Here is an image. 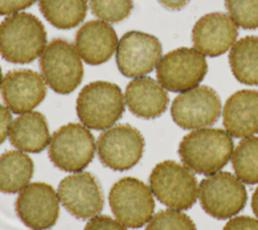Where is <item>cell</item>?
I'll list each match as a JSON object with an SVG mask.
<instances>
[{
  "label": "cell",
  "instance_id": "obj_1",
  "mask_svg": "<svg viewBox=\"0 0 258 230\" xmlns=\"http://www.w3.org/2000/svg\"><path fill=\"white\" fill-rule=\"evenodd\" d=\"M233 149V139L227 131L220 128H200L182 138L178 154L188 169L211 176L228 163Z\"/></svg>",
  "mask_w": 258,
  "mask_h": 230
},
{
  "label": "cell",
  "instance_id": "obj_2",
  "mask_svg": "<svg viewBox=\"0 0 258 230\" xmlns=\"http://www.w3.org/2000/svg\"><path fill=\"white\" fill-rule=\"evenodd\" d=\"M45 46V28L31 13H14L0 24V53L9 63L28 64L38 58Z\"/></svg>",
  "mask_w": 258,
  "mask_h": 230
},
{
  "label": "cell",
  "instance_id": "obj_3",
  "mask_svg": "<svg viewBox=\"0 0 258 230\" xmlns=\"http://www.w3.org/2000/svg\"><path fill=\"white\" fill-rule=\"evenodd\" d=\"M76 110L86 127L108 129L121 118L125 110L124 96L116 84L95 81L86 85L79 93Z\"/></svg>",
  "mask_w": 258,
  "mask_h": 230
},
{
  "label": "cell",
  "instance_id": "obj_4",
  "mask_svg": "<svg viewBox=\"0 0 258 230\" xmlns=\"http://www.w3.org/2000/svg\"><path fill=\"white\" fill-rule=\"evenodd\" d=\"M149 186L155 198L173 210H187L198 198L196 177L174 160L157 163L149 176Z\"/></svg>",
  "mask_w": 258,
  "mask_h": 230
},
{
  "label": "cell",
  "instance_id": "obj_5",
  "mask_svg": "<svg viewBox=\"0 0 258 230\" xmlns=\"http://www.w3.org/2000/svg\"><path fill=\"white\" fill-rule=\"evenodd\" d=\"M39 67L45 83L58 94H70L81 84L84 69L80 54L69 41L55 38L44 48Z\"/></svg>",
  "mask_w": 258,
  "mask_h": 230
},
{
  "label": "cell",
  "instance_id": "obj_6",
  "mask_svg": "<svg viewBox=\"0 0 258 230\" xmlns=\"http://www.w3.org/2000/svg\"><path fill=\"white\" fill-rule=\"evenodd\" d=\"M95 138L83 124L69 123L59 127L48 144L50 161L68 172L83 170L94 158Z\"/></svg>",
  "mask_w": 258,
  "mask_h": 230
},
{
  "label": "cell",
  "instance_id": "obj_7",
  "mask_svg": "<svg viewBox=\"0 0 258 230\" xmlns=\"http://www.w3.org/2000/svg\"><path fill=\"white\" fill-rule=\"evenodd\" d=\"M109 205L116 219L129 228H140L148 223L155 207L150 188L132 177L122 178L112 186Z\"/></svg>",
  "mask_w": 258,
  "mask_h": 230
},
{
  "label": "cell",
  "instance_id": "obj_8",
  "mask_svg": "<svg viewBox=\"0 0 258 230\" xmlns=\"http://www.w3.org/2000/svg\"><path fill=\"white\" fill-rule=\"evenodd\" d=\"M199 197L204 211L220 220L238 214L247 202L244 185L228 171H218L204 179L200 184Z\"/></svg>",
  "mask_w": 258,
  "mask_h": 230
},
{
  "label": "cell",
  "instance_id": "obj_9",
  "mask_svg": "<svg viewBox=\"0 0 258 230\" xmlns=\"http://www.w3.org/2000/svg\"><path fill=\"white\" fill-rule=\"evenodd\" d=\"M208 71L204 54L194 48L179 47L164 54L156 66L158 83L171 92L197 87Z\"/></svg>",
  "mask_w": 258,
  "mask_h": 230
},
{
  "label": "cell",
  "instance_id": "obj_10",
  "mask_svg": "<svg viewBox=\"0 0 258 230\" xmlns=\"http://www.w3.org/2000/svg\"><path fill=\"white\" fill-rule=\"evenodd\" d=\"M144 139L135 127L119 124L106 129L97 140L101 162L113 170H127L142 157Z\"/></svg>",
  "mask_w": 258,
  "mask_h": 230
},
{
  "label": "cell",
  "instance_id": "obj_11",
  "mask_svg": "<svg viewBox=\"0 0 258 230\" xmlns=\"http://www.w3.org/2000/svg\"><path fill=\"white\" fill-rule=\"evenodd\" d=\"M170 113L173 121L183 129H200L214 124L221 113V101L210 87L197 86L177 95Z\"/></svg>",
  "mask_w": 258,
  "mask_h": 230
},
{
  "label": "cell",
  "instance_id": "obj_12",
  "mask_svg": "<svg viewBox=\"0 0 258 230\" xmlns=\"http://www.w3.org/2000/svg\"><path fill=\"white\" fill-rule=\"evenodd\" d=\"M162 47L157 37L142 31H128L119 40L116 63L122 75L139 78L150 73L161 59Z\"/></svg>",
  "mask_w": 258,
  "mask_h": 230
},
{
  "label": "cell",
  "instance_id": "obj_13",
  "mask_svg": "<svg viewBox=\"0 0 258 230\" xmlns=\"http://www.w3.org/2000/svg\"><path fill=\"white\" fill-rule=\"evenodd\" d=\"M15 211L19 219L29 228L45 230L51 228L59 213V199L54 189L42 182L28 184L20 191Z\"/></svg>",
  "mask_w": 258,
  "mask_h": 230
},
{
  "label": "cell",
  "instance_id": "obj_14",
  "mask_svg": "<svg viewBox=\"0 0 258 230\" xmlns=\"http://www.w3.org/2000/svg\"><path fill=\"white\" fill-rule=\"evenodd\" d=\"M57 196L73 216L83 220L98 216L104 205L98 181L87 171L75 172L61 180Z\"/></svg>",
  "mask_w": 258,
  "mask_h": 230
},
{
  "label": "cell",
  "instance_id": "obj_15",
  "mask_svg": "<svg viewBox=\"0 0 258 230\" xmlns=\"http://www.w3.org/2000/svg\"><path fill=\"white\" fill-rule=\"evenodd\" d=\"M1 92L6 107L15 114H23L42 102L46 86L38 73L31 70H14L4 76Z\"/></svg>",
  "mask_w": 258,
  "mask_h": 230
},
{
  "label": "cell",
  "instance_id": "obj_16",
  "mask_svg": "<svg viewBox=\"0 0 258 230\" xmlns=\"http://www.w3.org/2000/svg\"><path fill=\"white\" fill-rule=\"evenodd\" d=\"M194 46L202 54L214 58L230 49L238 36L237 24L225 13L202 16L192 28Z\"/></svg>",
  "mask_w": 258,
  "mask_h": 230
},
{
  "label": "cell",
  "instance_id": "obj_17",
  "mask_svg": "<svg viewBox=\"0 0 258 230\" xmlns=\"http://www.w3.org/2000/svg\"><path fill=\"white\" fill-rule=\"evenodd\" d=\"M114 28L103 20H90L77 31L75 47L85 63L98 66L106 63L117 49Z\"/></svg>",
  "mask_w": 258,
  "mask_h": 230
},
{
  "label": "cell",
  "instance_id": "obj_18",
  "mask_svg": "<svg viewBox=\"0 0 258 230\" xmlns=\"http://www.w3.org/2000/svg\"><path fill=\"white\" fill-rule=\"evenodd\" d=\"M223 124L237 138L258 133V91L240 90L232 94L223 109Z\"/></svg>",
  "mask_w": 258,
  "mask_h": 230
},
{
  "label": "cell",
  "instance_id": "obj_19",
  "mask_svg": "<svg viewBox=\"0 0 258 230\" xmlns=\"http://www.w3.org/2000/svg\"><path fill=\"white\" fill-rule=\"evenodd\" d=\"M168 95L164 88L149 77L133 79L126 87L125 102L135 116L153 119L167 108Z\"/></svg>",
  "mask_w": 258,
  "mask_h": 230
},
{
  "label": "cell",
  "instance_id": "obj_20",
  "mask_svg": "<svg viewBox=\"0 0 258 230\" xmlns=\"http://www.w3.org/2000/svg\"><path fill=\"white\" fill-rule=\"evenodd\" d=\"M9 139L20 151L32 153L42 151L50 141L45 117L36 111L21 114L11 124Z\"/></svg>",
  "mask_w": 258,
  "mask_h": 230
},
{
  "label": "cell",
  "instance_id": "obj_21",
  "mask_svg": "<svg viewBox=\"0 0 258 230\" xmlns=\"http://www.w3.org/2000/svg\"><path fill=\"white\" fill-rule=\"evenodd\" d=\"M34 170L32 159L20 150H9L0 155V192L14 194L30 182Z\"/></svg>",
  "mask_w": 258,
  "mask_h": 230
},
{
  "label": "cell",
  "instance_id": "obj_22",
  "mask_svg": "<svg viewBox=\"0 0 258 230\" xmlns=\"http://www.w3.org/2000/svg\"><path fill=\"white\" fill-rule=\"evenodd\" d=\"M229 64L240 83L258 85V36H245L235 42L229 53Z\"/></svg>",
  "mask_w": 258,
  "mask_h": 230
},
{
  "label": "cell",
  "instance_id": "obj_23",
  "mask_svg": "<svg viewBox=\"0 0 258 230\" xmlns=\"http://www.w3.org/2000/svg\"><path fill=\"white\" fill-rule=\"evenodd\" d=\"M40 12L56 28L70 29L86 17L88 0H38Z\"/></svg>",
  "mask_w": 258,
  "mask_h": 230
},
{
  "label": "cell",
  "instance_id": "obj_24",
  "mask_svg": "<svg viewBox=\"0 0 258 230\" xmlns=\"http://www.w3.org/2000/svg\"><path fill=\"white\" fill-rule=\"evenodd\" d=\"M232 165L241 182L258 183V136L246 137L238 143L232 154Z\"/></svg>",
  "mask_w": 258,
  "mask_h": 230
},
{
  "label": "cell",
  "instance_id": "obj_25",
  "mask_svg": "<svg viewBox=\"0 0 258 230\" xmlns=\"http://www.w3.org/2000/svg\"><path fill=\"white\" fill-rule=\"evenodd\" d=\"M90 5L95 16L110 23L124 20L133 8L132 0H90Z\"/></svg>",
  "mask_w": 258,
  "mask_h": 230
},
{
  "label": "cell",
  "instance_id": "obj_26",
  "mask_svg": "<svg viewBox=\"0 0 258 230\" xmlns=\"http://www.w3.org/2000/svg\"><path fill=\"white\" fill-rule=\"evenodd\" d=\"M231 19L244 29L258 28V0H225Z\"/></svg>",
  "mask_w": 258,
  "mask_h": 230
},
{
  "label": "cell",
  "instance_id": "obj_27",
  "mask_svg": "<svg viewBox=\"0 0 258 230\" xmlns=\"http://www.w3.org/2000/svg\"><path fill=\"white\" fill-rule=\"evenodd\" d=\"M145 230H197L192 220L177 210H162L147 223Z\"/></svg>",
  "mask_w": 258,
  "mask_h": 230
},
{
  "label": "cell",
  "instance_id": "obj_28",
  "mask_svg": "<svg viewBox=\"0 0 258 230\" xmlns=\"http://www.w3.org/2000/svg\"><path fill=\"white\" fill-rule=\"evenodd\" d=\"M84 230H127V228L118 220L106 215H98L90 219Z\"/></svg>",
  "mask_w": 258,
  "mask_h": 230
},
{
  "label": "cell",
  "instance_id": "obj_29",
  "mask_svg": "<svg viewBox=\"0 0 258 230\" xmlns=\"http://www.w3.org/2000/svg\"><path fill=\"white\" fill-rule=\"evenodd\" d=\"M223 230H258V220L249 216H238L230 219Z\"/></svg>",
  "mask_w": 258,
  "mask_h": 230
},
{
  "label": "cell",
  "instance_id": "obj_30",
  "mask_svg": "<svg viewBox=\"0 0 258 230\" xmlns=\"http://www.w3.org/2000/svg\"><path fill=\"white\" fill-rule=\"evenodd\" d=\"M35 2L36 0H0V15H12Z\"/></svg>",
  "mask_w": 258,
  "mask_h": 230
},
{
  "label": "cell",
  "instance_id": "obj_31",
  "mask_svg": "<svg viewBox=\"0 0 258 230\" xmlns=\"http://www.w3.org/2000/svg\"><path fill=\"white\" fill-rule=\"evenodd\" d=\"M12 122V116L10 110L0 104V144L5 141L9 135Z\"/></svg>",
  "mask_w": 258,
  "mask_h": 230
},
{
  "label": "cell",
  "instance_id": "obj_32",
  "mask_svg": "<svg viewBox=\"0 0 258 230\" xmlns=\"http://www.w3.org/2000/svg\"><path fill=\"white\" fill-rule=\"evenodd\" d=\"M162 6L170 10H179L183 8L189 0H157Z\"/></svg>",
  "mask_w": 258,
  "mask_h": 230
},
{
  "label": "cell",
  "instance_id": "obj_33",
  "mask_svg": "<svg viewBox=\"0 0 258 230\" xmlns=\"http://www.w3.org/2000/svg\"><path fill=\"white\" fill-rule=\"evenodd\" d=\"M251 206L254 214L258 217V187L255 189L253 195H252V200H251Z\"/></svg>",
  "mask_w": 258,
  "mask_h": 230
},
{
  "label": "cell",
  "instance_id": "obj_34",
  "mask_svg": "<svg viewBox=\"0 0 258 230\" xmlns=\"http://www.w3.org/2000/svg\"><path fill=\"white\" fill-rule=\"evenodd\" d=\"M2 81H3V77H2V72H1V68H0V88L2 85Z\"/></svg>",
  "mask_w": 258,
  "mask_h": 230
}]
</instances>
